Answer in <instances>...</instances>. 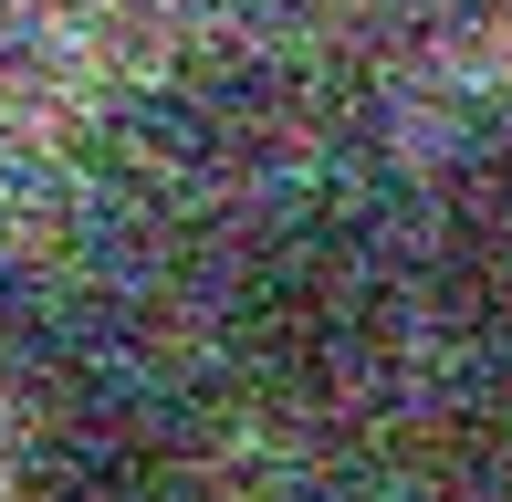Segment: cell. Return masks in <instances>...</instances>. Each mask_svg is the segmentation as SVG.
Segmentation results:
<instances>
[{"mask_svg":"<svg viewBox=\"0 0 512 502\" xmlns=\"http://www.w3.org/2000/svg\"><path fill=\"white\" fill-rule=\"evenodd\" d=\"M241 346L283 387H335V377L366 367V346H377V293L345 262V241H283L272 251L251 304H241Z\"/></svg>","mask_w":512,"mask_h":502,"instance_id":"6da1fadb","label":"cell"},{"mask_svg":"<svg viewBox=\"0 0 512 502\" xmlns=\"http://www.w3.org/2000/svg\"><path fill=\"white\" fill-rule=\"evenodd\" d=\"M304 502H387V492H304Z\"/></svg>","mask_w":512,"mask_h":502,"instance_id":"7a4b0ae2","label":"cell"}]
</instances>
